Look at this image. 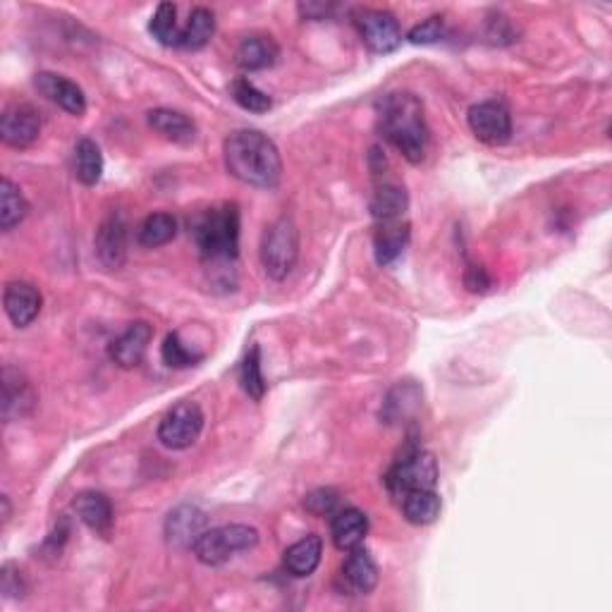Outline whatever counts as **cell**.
I'll list each match as a JSON object with an SVG mask.
<instances>
[{
  "label": "cell",
  "instance_id": "cell-12",
  "mask_svg": "<svg viewBox=\"0 0 612 612\" xmlns=\"http://www.w3.org/2000/svg\"><path fill=\"white\" fill-rule=\"evenodd\" d=\"M153 338V328L146 321L132 323L120 338L110 342L108 354L120 369H134V366L142 364L146 350H149V342Z\"/></svg>",
  "mask_w": 612,
  "mask_h": 612
},
{
  "label": "cell",
  "instance_id": "cell-11",
  "mask_svg": "<svg viewBox=\"0 0 612 612\" xmlns=\"http://www.w3.org/2000/svg\"><path fill=\"white\" fill-rule=\"evenodd\" d=\"M96 256L110 271H118L127 261V223L118 213H110L96 232Z\"/></svg>",
  "mask_w": 612,
  "mask_h": 612
},
{
  "label": "cell",
  "instance_id": "cell-25",
  "mask_svg": "<svg viewBox=\"0 0 612 612\" xmlns=\"http://www.w3.org/2000/svg\"><path fill=\"white\" fill-rule=\"evenodd\" d=\"M206 517L204 512H199L197 507H180L170 514L168 519V536L170 541L175 543H187V546H194V541L204 534Z\"/></svg>",
  "mask_w": 612,
  "mask_h": 612
},
{
  "label": "cell",
  "instance_id": "cell-28",
  "mask_svg": "<svg viewBox=\"0 0 612 612\" xmlns=\"http://www.w3.org/2000/svg\"><path fill=\"white\" fill-rule=\"evenodd\" d=\"M29 213V204L15 182L3 180L0 185V228L10 232L15 225H20Z\"/></svg>",
  "mask_w": 612,
  "mask_h": 612
},
{
  "label": "cell",
  "instance_id": "cell-34",
  "mask_svg": "<svg viewBox=\"0 0 612 612\" xmlns=\"http://www.w3.org/2000/svg\"><path fill=\"white\" fill-rule=\"evenodd\" d=\"M412 44H421V46H428V44H438V41L445 39V20L443 17H428L426 22L416 24V27L409 32L407 36Z\"/></svg>",
  "mask_w": 612,
  "mask_h": 612
},
{
  "label": "cell",
  "instance_id": "cell-29",
  "mask_svg": "<svg viewBox=\"0 0 612 612\" xmlns=\"http://www.w3.org/2000/svg\"><path fill=\"white\" fill-rule=\"evenodd\" d=\"M177 235V220L170 216V213H153L139 225L137 240L142 247L156 249L163 247V244L173 242Z\"/></svg>",
  "mask_w": 612,
  "mask_h": 612
},
{
  "label": "cell",
  "instance_id": "cell-17",
  "mask_svg": "<svg viewBox=\"0 0 612 612\" xmlns=\"http://www.w3.org/2000/svg\"><path fill=\"white\" fill-rule=\"evenodd\" d=\"M36 405V397L32 385L17 369L3 371V419H22L32 412Z\"/></svg>",
  "mask_w": 612,
  "mask_h": 612
},
{
  "label": "cell",
  "instance_id": "cell-23",
  "mask_svg": "<svg viewBox=\"0 0 612 612\" xmlns=\"http://www.w3.org/2000/svg\"><path fill=\"white\" fill-rule=\"evenodd\" d=\"M402 512H405L407 522L416 526L433 524L440 517V498L433 488H419V491H409L400 498Z\"/></svg>",
  "mask_w": 612,
  "mask_h": 612
},
{
  "label": "cell",
  "instance_id": "cell-33",
  "mask_svg": "<svg viewBox=\"0 0 612 612\" xmlns=\"http://www.w3.org/2000/svg\"><path fill=\"white\" fill-rule=\"evenodd\" d=\"M199 359H201V354L189 350L185 342H182L180 333H170L168 338H165L163 361L168 366H173V369H187V366L197 364Z\"/></svg>",
  "mask_w": 612,
  "mask_h": 612
},
{
  "label": "cell",
  "instance_id": "cell-15",
  "mask_svg": "<svg viewBox=\"0 0 612 612\" xmlns=\"http://www.w3.org/2000/svg\"><path fill=\"white\" fill-rule=\"evenodd\" d=\"M5 314L17 328H27L41 311V292L29 283H8L3 292Z\"/></svg>",
  "mask_w": 612,
  "mask_h": 612
},
{
  "label": "cell",
  "instance_id": "cell-16",
  "mask_svg": "<svg viewBox=\"0 0 612 612\" xmlns=\"http://www.w3.org/2000/svg\"><path fill=\"white\" fill-rule=\"evenodd\" d=\"M72 507H75L77 517L82 519V522L87 524L96 536L108 538L110 534H113V526H115L113 505H110V500L103 493H96V491L79 493Z\"/></svg>",
  "mask_w": 612,
  "mask_h": 612
},
{
  "label": "cell",
  "instance_id": "cell-3",
  "mask_svg": "<svg viewBox=\"0 0 612 612\" xmlns=\"http://www.w3.org/2000/svg\"><path fill=\"white\" fill-rule=\"evenodd\" d=\"M194 240L201 256L211 263H232L240 249V211L235 204L201 213L194 223Z\"/></svg>",
  "mask_w": 612,
  "mask_h": 612
},
{
  "label": "cell",
  "instance_id": "cell-8",
  "mask_svg": "<svg viewBox=\"0 0 612 612\" xmlns=\"http://www.w3.org/2000/svg\"><path fill=\"white\" fill-rule=\"evenodd\" d=\"M204 428V412L197 402H180L163 416L158 426V440L170 450H187L197 443Z\"/></svg>",
  "mask_w": 612,
  "mask_h": 612
},
{
  "label": "cell",
  "instance_id": "cell-24",
  "mask_svg": "<svg viewBox=\"0 0 612 612\" xmlns=\"http://www.w3.org/2000/svg\"><path fill=\"white\" fill-rule=\"evenodd\" d=\"M407 192L400 185H390L385 182L373 192L371 199V216L378 220V223H393V220H400L407 211Z\"/></svg>",
  "mask_w": 612,
  "mask_h": 612
},
{
  "label": "cell",
  "instance_id": "cell-19",
  "mask_svg": "<svg viewBox=\"0 0 612 612\" xmlns=\"http://www.w3.org/2000/svg\"><path fill=\"white\" fill-rule=\"evenodd\" d=\"M280 48L271 36H247L240 46H237L235 53V63L244 72H256V70H266V67L275 65L278 60Z\"/></svg>",
  "mask_w": 612,
  "mask_h": 612
},
{
  "label": "cell",
  "instance_id": "cell-5",
  "mask_svg": "<svg viewBox=\"0 0 612 612\" xmlns=\"http://www.w3.org/2000/svg\"><path fill=\"white\" fill-rule=\"evenodd\" d=\"M299 256V232L292 218H278L266 230L261 242V263L268 278L285 280Z\"/></svg>",
  "mask_w": 612,
  "mask_h": 612
},
{
  "label": "cell",
  "instance_id": "cell-38",
  "mask_svg": "<svg viewBox=\"0 0 612 612\" xmlns=\"http://www.w3.org/2000/svg\"><path fill=\"white\" fill-rule=\"evenodd\" d=\"M333 5H323V3H304L299 5V12L306 17V20H323V17L330 15Z\"/></svg>",
  "mask_w": 612,
  "mask_h": 612
},
{
  "label": "cell",
  "instance_id": "cell-20",
  "mask_svg": "<svg viewBox=\"0 0 612 612\" xmlns=\"http://www.w3.org/2000/svg\"><path fill=\"white\" fill-rule=\"evenodd\" d=\"M149 125L158 134H161V137L175 144L194 142V134H197V127H194V122L189 120L185 113H180V110H170V108L151 110Z\"/></svg>",
  "mask_w": 612,
  "mask_h": 612
},
{
  "label": "cell",
  "instance_id": "cell-30",
  "mask_svg": "<svg viewBox=\"0 0 612 612\" xmlns=\"http://www.w3.org/2000/svg\"><path fill=\"white\" fill-rule=\"evenodd\" d=\"M153 39L163 46H177L180 44V32L182 29L177 27V8L173 3H161L158 5L156 15L151 17L149 24Z\"/></svg>",
  "mask_w": 612,
  "mask_h": 612
},
{
  "label": "cell",
  "instance_id": "cell-37",
  "mask_svg": "<svg viewBox=\"0 0 612 612\" xmlns=\"http://www.w3.org/2000/svg\"><path fill=\"white\" fill-rule=\"evenodd\" d=\"M464 285H467L471 292H483L491 287V278H488V273L483 271L481 266H471L467 275H464Z\"/></svg>",
  "mask_w": 612,
  "mask_h": 612
},
{
  "label": "cell",
  "instance_id": "cell-14",
  "mask_svg": "<svg viewBox=\"0 0 612 612\" xmlns=\"http://www.w3.org/2000/svg\"><path fill=\"white\" fill-rule=\"evenodd\" d=\"M342 581H345L347 591L354 593V596H366V593L376 589L378 567L369 550L361 546L347 550V560L342 562Z\"/></svg>",
  "mask_w": 612,
  "mask_h": 612
},
{
  "label": "cell",
  "instance_id": "cell-31",
  "mask_svg": "<svg viewBox=\"0 0 612 612\" xmlns=\"http://www.w3.org/2000/svg\"><path fill=\"white\" fill-rule=\"evenodd\" d=\"M240 383L244 388V393L254 400H261L263 393H266V381H263V371H261V350L259 345H254L252 350L247 352V357L242 361L240 369Z\"/></svg>",
  "mask_w": 612,
  "mask_h": 612
},
{
  "label": "cell",
  "instance_id": "cell-9",
  "mask_svg": "<svg viewBox=\"0 0 612 612\" xmlns=\"http://www.w3.org/2000/svg\"><path fill=\"white\" fill-rule=\"evenodd\" d=\"M469 130L479 142L488 146H503L512 137V115L503 101H481L469 108Z\"/></svg>",
  "mask_w": 612,
  "mask_h": 612
},
{
  "label": "cell",
  "instance_id": "cell-7",
  "mask_svg": "<svg viewBox=\"0 0 612 612\" xmlns=\"http://www.w3.org/2000/svg\"><path fill=\"white\" fill-rule=\"evenodd\" d=\"M352 22L357 27L361 41L373 53H393L402 44V29L393 12L378 8H357L352 12Z\"/></svg>",
  "mask_w": 612,
  "mask_h": 612
},
{
  "label": "cell",
  "instance_id": "cell-10",
  "mask_svg": "<svg viewBox=\"0 0 612 612\" xmlns=\"http://www.w3.org/2000/svg\"><path fill=\"white\" fill-rule=\"evenodd\" d=\"M41 134V118L34 106L29 103H15L5 108L0 118V137L12 149H27L32 146Z\"/></svg>",
  "mask_w": 612,
  "mask_h": 612
},
{
  "label": "cell",
  "instance_id": "cell-6",
  "mask_svg": "<svg viewBox=\"0 0 612 612\" xmlns=\"http://www.w3.org/2000/svg\"><path fill=\"white\" fill-rule=\"evenodd\" d=\"M438 481V464L431 452L419 448H407L402 457L393 464V469L385 476L388 491L395 498H402L409 491H419V488H433Z\"/></svg>",
  "mask_w": 612,
  "mask_h": 612
},
{
  "label": "cell",
  "instance_id": "cell-21",
  "mask_svg": "<svg viewBox=\"0 0 612 612\" xmlns=\"http://www.w3.org/2000/svg\"><path fill=\"white\" fill-rule=\"evenodd\" d=\"M321 555H323L321 536L316 534L304 536L302 541L292 543V546L285 550L287 572L295 574V577H309V574L316 572L318 562H321Z\"/></svg>",
  "mask_w": 612,
  "mask_h": 612
},
{
  "label": "cell",
  "instance_id": "cell-26",
  "mask_svg": "<svg viewBox=\"0 0 612 612\" xmlns=\"http://www.w3.org/2000/svg\"><path fill=\"white\" fill-rule=\"evenodd\" d=\"M213 32H216V17L208 8H194L189 20L185 22L180 32V44L182 48H189V51H199L204 48L208 41H211Z\"/></svg>",
  "mask_w": 612,
  "mask_h": 612
},
{
  "label": "cell",
  "instance_id": "cell-1",
  "mask_svg": "<svg viewBox=\"0 0 612 612\" xmlns=\"http://www.w3.org/2000/svg\"><path fill=\"white\" fill-rule=\"evenodd\" d=\"M225 168L235 180L256 189L278 187L283 175L278 146L256 130H237L225 139Z\"/></svg>",
  "mask_w": 612,
  "mask_h": 612
},
{
  "label": "cell",
  "instance_id": "cell-27",
  "mask_svg": "<svg viewBox=\"0 0 612 612\" xmlns=\"http://www.w3.org/2000/svg\"><path fill=\"white\" fill-rule=\"evenodd\" d=\"M75 175L82 185L94 187L103 175V156L99 144L82 139L75 146Z\"/></svg>",
  "mask_w": 612,
  "mask_h": 612
},
{
  "label": "cell",
  "instance_id": "cell-18",
  "mask_svg": "<svg viewBox=\"0 0 612 612\" xmlns=\"http://www.w3.org/2000/svg\"><path fill=\"white\" fill-rule=\"evenodd\" d=\"M366 534H369V519L366 514L357 510V507H347V510H340L333 517V524H330V536H333V543L338 550H354L364 543Z\"/></svg>",
  "mask_w": 612,
  "mask_h": 612
},
{
  "label": "cell",
  "instance_id": "cell-13",
  "mask_svg": "<svg viewBox=\"0 0 612 612\" xmlns=\"http://www.w3.org/2000/svg\"><path fill=\"white\" fill-rule=\"evenodd\" d=\"M36 89H39L48 101H53L55 106L63 108L65 113L77 115V118L87 110V96H84V91L79 89L72 79L63 75L41 72V75H36Z\"/></svg>",
  "mask_w": 612,
  "mask_h": 612
},
{
  "label": "cell",
  "instance_id": "cell-35",
  "mask_svg": "<svg viewBox=\"0 0 612 612\" xmlns=\"http://www.w3.org/2000/svg\"><path fill=\"white\" fill-rule=\"evenodd\" d=\"M304 507L311 514H316V517H326V514H333L335 507H338V493L333 488H318V491L306 495Z\"/></svg>",
  "mask_w": 612,
  "mask_h": 612
},
{
  "label": "cell",
  "instance_id": "cell-36",
  "mask_svg": "<svg viewBox=\"0 0 612 612\" xmlns=\"http://www.w3.org/2000/svg\"><path fill=\"white\" fill-rule=\"evenodd\" d=\"M3 593H5V596H22V593H24L22 574L15 572L12 565L3 567Z\"/></svg>",
  "mask_w": 612,
  "mask_h": 612
},
{
  "label": "cell",
  "instance_id": "cell-4",
  "mask_svg": "<svg viewBox=\"0 0 612 612\" xmlns=\"http://www.w3.org/2000/svg\"><path fill=\"white\" fill-rule=\"evenodd\" d=\"M259 543V531L247 524H230L218 526V529H206L197 541H194V555L199 562L208 567H216L228 562L235 553L254 548Z\"/></svg>",
  "mask_w": 612,
  "mask_h": 612
},
{
  "label": "cell",
  "instance_id": "cell-22",
  "mask_svg": "<svg viewBox=\"0 0 612 612\" xmlns=\"http://www.w3.org/2000/svg\"><path fill=\"white\" fill-rule=\"evenodd\" d=\"M409 240V225L402 220H393V223H381L373 237V247H376V261L381 266L393 263L397 256L405 252Z\"/></svg>",
  "mask_w": 612,
  "mask_h": 612
},
{
  "label": "cell",
  "instance_id": "cell-2",
  "mask_svg": "<svg viewBox=\"0 0 612 612\" xmlns=\"http://www.w3.org/2000/svg\"><path fill=\"white\" fill-rule=\"evenodd\" d=\"M378 127L383 137L395 146L409 163H421L428 151V127L424 118V106L414 94L397 91L388 94L378 108Z\"/></svg>",
  "mask_w": 612,
  "mask_h": 612
},
{
  "label": "cell",
  "instance_id": "cell-32",
  "mask_svg": "<svg viewBox=\"0 0 612 612\" xmlns=\"http://www.w3.org/2000/svg\"><path fill=\"white\" fill-rule=\"evenodd\" d=\"M232 99L244 110H249V113H266V110H271V96L263 94V91L256 87V84L249 82V79H235L232 82Z\"/></svg>",
  "mask_w": 612,
  "mask_h": 612
}]
</instances>
